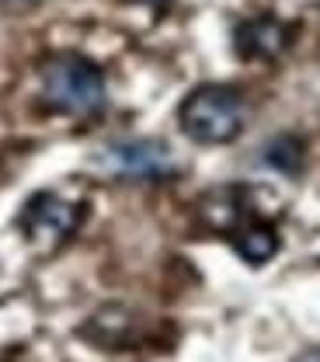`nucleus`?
<instances>
[{
	"mask_svg": "<svg viewBox=\"0 0 320 362\" xmlns=\"http://www.w3.org/2000/svg\"><path fill=\"white\" fill-rule=\"evenodd\" d=\"M237 52L244 59H275L282 56V49L289 45V28L278 18H251L244 25H237Z\"/></svg>",
	"mask_w": 320,
	"mask_h": 362,
	"instance_id": "obj_5",
	"label": "nucleus"
},
{
	"mask_svg": "<svg viewBox=\"0 0 320 362\" xmlns=\"http://www.w3.org/2000/svg\"><path fill=\"white\" fill-rule=\"evenodd\" d=\"M178 122H182L188 139L206 143V146H223L244 133L247 105L233 88L206 84V88H195L182 101Z\"/></svg>",
	"mask_w": 320,
	"mask_h": 362,
	"instance_id": "obj_1",
	"label": "nucleus"
},
{
	"mask_svg": "<svg viewBox=\"0 0 320 362\" xmlns=\"http://www.w3.org/2000/svg\"><path fill=\"white\" fill-rule=\"evenodd\" d=\"M237 255L247 262V265H265L278 255V237L268 223H244L230 233Z\"/></svg>",
	"mask_w": 320,
	"mask_h": 362,
	"instance_id": "obj_6",
	"label": "nucleus"
},
{
	"mask_svg": "<svg viewBox=\"0 0 320 362\" xmlns=\"http://www.w3.org/2000/svg\"><path fill=\"white\" fill-rule=\"evenodd\" d=\"M42 98L63 115H94L105 105V77L91 59L59 52L42 66Z\"/></svg>",
	"mask_w": 320,
	"mask_h": 362,
	"instance_id": "obj_2",
	"label": "nucleus"
},
{
	"mask_svg": "<svg viewBox=\"0 0 320 362\" xmlns=\"http://www.w3.org/2000/svg\"><path fill=\"white\" fill-rule=\"evenodd\" d=\"M97 164L115 175V178H139V181H160L174 175V157L171 146L160 139H115L97 153Z\"/></svg>",
	"mask_w": 320,
	"mask_h": 362,
	"instance_id": "obj_3",
	"label": "nucleus"
},
{
	"mask_svg": "<svg viewBox=\"0 0 320 362\" xmlns=\"http://www.w3.org/2000/svg\"><path fill=\"white\" fill-rule=\"evenodd\" d=\"M265 160L272 164L275 171H282V175H300V168H303V143L296 136H278V139L268 143Z\"/></svg>",
	"mask_w": 320,
	"mask_h": 362,
	"instance_id": "obj_7",
	"label": "nucleus"
},
{
	"mask_svg": "<svg viewBox=\"0 0 320 362\" xmlns=\"http://www.w3.org/2000/svg\"><path fill=\"white\" fill-rule=\"evenodd\" d=\"M21 226H25L28 237L39 240V244H59V240H66V237L81 226V206L66 202V199L56 195V192H39V195L25 206Z\"/></svg>",
	"mask_w": 320,
	"mask_h": 362,
	"instance_id": "obj_4",
	"label": "nucleus"
},
{
	"mask_svg": "<svg viewBox=\"0 0 320 362\" xmlns=\"http://www.w3.org/2000/svg\"><path fill=\"white\" fill-rule=\"evenodd\" d=\"M292 362H320V345L317 349H307V352H300Z\"/></svg>",
	"mask_w": 320,
	"mask_h": 362,
	"instance_id": "obj_8",
	"label": "nucleus"
},
{
	"mask_svg": "<svg viewBox=\"0 0 320 362\" xmlns=\"http://www.w3.org/2000/svg\"><path fill=\"white\" fill-rule=\"evenodd\" d=\"M146 4H153V7H164V4H167V0H146Z\"/></svg>",
	"mask_w": 320,
	"mask_h": 362,
	"instance_id": "obj_10",
	"label": "nucleus"
},
{
	"mask_svg": "<svg viewBox=\"0 0 320 362\" xmlns=\"http://www.w3.org/2000/svg\"><path fill=\"white\" fill-rule=\"evenodd\" d=\"M7 4H14V7H28V4H39V0H7Z\"/></svg>",
	"mask_w": 320,
	"mask_h": 362,
	"instance_id": "obj_9",
	"label": "nucleus"
}]
</instances>
